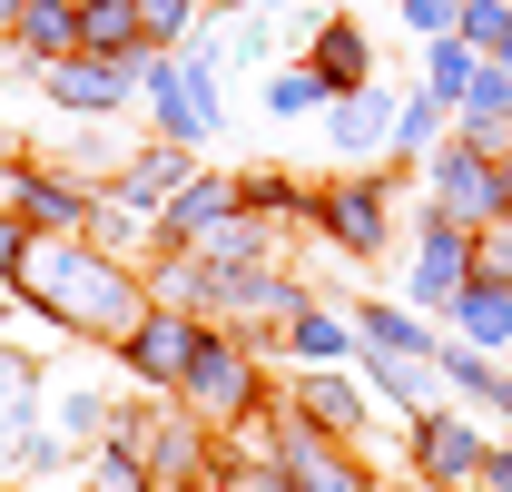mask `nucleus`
Here are the masks:
<instances>
[{
	"label": "nucleus",
	"instance_id": "f03ea898",
	"mask_svg": "<svg viewBox=\"0 0 512 492\" xmlns=\"http://www.w3.org/2000/svg\"><path fill=\"white\" fill-rule=\"evenodd\" d=\"M217 433L197 424L178 394H128L109 433L89 443V483L99 492H148V483H207Z\"/></svg>",
	"mask_w": 512,
	"mask_h": 492
},
{
	"label": "nucleus",
	"instance_id": "b1692460",
	"mask_svg": "<svg viewBox=\"0 0 512 492\" xmlns=\"http://www.w3.org/2000/svg\"><path fill=\"white\" fill-rule=\"evenodd\" d=\"M325 89L316 79V60H286V69H266V119H325Z\"/></svg>",
	"mask_w": 512,
	"mask_h": 492
},
{
	"label": "nucleus",
	"instance_id": "6ab92c4d",
	"mask_svg": "<svg viewBox=\"0 0 512 492\" xmlns=\"http://www.w3.org/2000/svg\"><path fill=\"white\" fill-rule=\"evenodd\" d=\"M286 355L296 365H355V315H335V306L306 296V306L286 315Z\"/></svg>",
	"mask_w": 512,
	"mask_h": 492
},
{
	"label": "nucleus",
	"instance_id": "ddd939ff",
	"mask_svg": "<svg viewBox=\"0 0 512 492\" xmlns=\"http://www.w3.org/2000/svg\"><path fill=\"white\" fill-rule=\"evenodd\" d=\"M188 178H197V148H178V138H138L119 168H109V197H128V207H148V217H158Z\"/></svg>",
	"mask_w": 512,
	"mask_h": 492
},
{
	"label": "nucleus",
	"instance_id": "cd10ccee",
	"mask_svg": "<svg viewBox=\"0 0 512 492\" xmlns=\"http://www.w3.org/2000/svg\"><path fill=\"white\" fill-rule=\"evenodd\" d=\"M138 30H148V50H178L197 30V0H138Z\"/></svg>",
	"mask_w": 512,
	"mask_h": 492
},
{
	"label": "nucleus",
	"instance_id": "c756f323",
	"mask_svg": "<svg viewBox=\"0 0 512 492\" xmlns=\"http://www.w3.org/2000/svg\"><path fill=\"white\" fill-rule=\"evenodd\" d=\"M473 266L483 276H512V217H483L473 227Z\"/></svg>",
	"mask_w": 512,
	"mask_h": 492
},
{
	"label": "nucleus",
	"instance_id": "4be33fe9",
	"mask_svg": "<svg viewBox=\"0 0 512 492\" xmlns=\"http://www.w3.org/2000/svg\"><path fill=\"white\" fill-rule=\"evenodd\" d=\"M355 345H375V355H434V325L404 306H384V296H365L355 306Z\"/></svg>",
	"mask_w": 512,
	"mask_h": 492
},
{
	"label": "nucleus",
	"instance_id": "f8f14e48",
	"mask_svg": "<svg viewBox=\"0 0 512 492\" xmlns=\"http://www.w3.org/2000/svg\"><path fill=\"white\" fill-rule=\"evenodd\" d=\"M286 404H296L316 433H345V443L375 433V394H365V374H345V365H306L296 384H286Z\"/></svg>",
	"mask_w": 512,
	"mask_h": 492
},
{
	"label": "nucleus",
	"instance_id": "1a4fd4ad",
	"mask_svg": "<svg viewBox=\"0 0 512 492\" xmlns=\"http://www.w3.org/2000/svg\"><path fill=\"white\" fill-rule=\"evenodd\" d=\"M316 237H335L345 256H384L394 246V187L384 178H335V187H316Z\"/></svg>",
	"mask_w": 512,
	"mask_h": 492
},
{
	"label": "nucleus",
	"instance_id": "2eb2a0df",
	"mask_svg": "<svg viewBox=\"0 0 512 492\" xmlns=\"http://www.w3.org/2000/svg\"><path fill=\"white\" fill-rule=\"evenodd\" d=\"M20 69H50V60H69L79 50V0H20L10 10V40H0Z\"/></svg>",
	"mask_w": 512,
	"mask_h": 492
},
{
	"label": "nucleus",
	"instance_id": "393cba45",
	"mask_svg": "<svg viewBox=\"0 0 512 492\" xmlns=\"http://www.w3.org/2000/svg\"><path fill=\"white\" fill-rule=\"evenodd\" d=\"M453 30H463L493 69H512V0H463V10H453Z\"/></svg>",
	"mask_w": 512,
	"mask_h": 492
},
{
	"label": "nucleus",
	"instance_id": "bb28decb",
	"mask_svg": "<svg viewBox=\"0 0 512 492\" xmlns=\"http://www.w3.org/2000/svg\"><path fill=\"white\" fill-rule=\"evenodd\" d=\"M207 492H296L276 473V453H217L207 463Z\"/></svg>",
	"mask_w": 512,
	"mask_h": 492
},
{
	"label": "nucleus",
	"instance_id": "aec40b11",
	"mask_svg": "<svg viewBox=\"0 0 512 492\" xmlns=\"http://www.w3.org/2000/svg\"><path fill=\"white\" fill-rule=\"evenodd\" d=\"M10 473H20V492H50V483H79V443L50 424H20V443H10Z\"/></svg>",
	"mask_w": 512,
	"mask_h": 492
},
{
	"label": "nucleus",
	"instance_id": "dca6fc26",
	"mask_svg": "<svg viewBox=\"0 0 512 492\" xmlns=\"http://www.w3.org/2000/svg\"><path fill=\"white\" fill-rule=\"evenodd\" d=\"M453 335H463V345H483V355H503L512 345V276H483V266H473V276H463V296H453Z\"/></svg>",
	"mask_w": 512,
	"mask_h": 492
},
{
	"label": "nucleus",
	"instance_id": "f704fd0d",
	"mask_svg": "<svg viewBox=\"0 0 512 492\" xmlns=\"http://www.w3.org/2000/svg\"><path fill=\"white\" fill-rule=\"evenodd\" d=\"M10 10H20V0H0V40H10Z\"/></svg>",
	"mask_w": 512,
	"mask_h": 492
},
{
	"label": "nucleus",
	"instance_id": "5701e85b",
	"mask_svg": "<svg viewBox=\"0 0 512 492\" xmlns=\"http://www.w3.org/2000/svg\"><path fill=\"white\" fill-rule=\"evenodd\" d=\"M444 138H453V99H434V89L394 99V158H424V148H444Z\"/></svg>",
	"mask_w": 512,
	"mask_h": 492
},
{
	"label": "nucleus",
	"instance_id": "9b49d317",
	"mask_svg": "<svg viewBox=\"0 0 512 492\" xmlns=\"http://www.w3.org/2000/svg\"><path fill=\"white\" fill-rule=\"evenodd\" d=\"M138 109H148V138H178V148L217 138L207 109H197V89H188V69H178V50H138Z\"/></svg>",
	"mask_w": 512,
	"mask_h": 492
},
{
	"label": "nucleus",
	"instance_id": "7c9ffc66",
	"mask_svg": "<svg viewBox=\"0 0 512 492\" xmlns=\"http://www.w3.org/2000/svg\"><path fill=\"white\" fill-rule=\"evenodd\" d=\"M394 10H404V30H424V40H434V30H453V10H463V0H394Z\"/></svg>",
	"mask_w": 512,
	"mask_h": 492
},
{
	"label": "nucleus",
	"instance_id": "a878e982",
	"mask_svg": "<svg viewBox=\"0 0 512 492\" xmlns=\"http://www.w3.org/2000/svg\"><path fill=\"white\" fill-rule=\"evenodd\" d=\"M109 414H119V404H109V394H89V384H69V394H50V433H69L79 453H89V443L109 433Z\"/></svg>",
	"mask_w": 512,
	"mask_h": 492
},
{
	"label": "nucleus",
	"instance_id": "39448f33",
	"mask_svg": "<svg viewBox=\"0 0 512 492\" xmlns=\"http://www.w3.org/2000/svg\"><path fill=\"white\" fill-rule=\"evenodd\" d=\"M483 443H493V433L473 424V414L424 404V414H414V443H404V463H414V483H424V492H483Z\"/></svg>",
	"mask_w": 512,
	"mask_h": 492
},
{
	"label": "nucleus",
	"instance_id": "423d86ee",
	"mask_svg": "<svg viewBox=\"0 0 512 492\" xmlns=\"http://www.w3.org/2000/svg\"><path fill=\"white\" fill-rule=\"evenodd\" d=\"M197 335H207V325H197L188 306H158V296H148V315L128 325V335H119V345H109V355H119V365H128V384H138V394H168V384L188 374Z\"/></svg>",
	"mask_w": 512,
	"mask_h": 492
},
{
	"label": "nucleus",
	"instance_id": "0eeeda50",
	"mask_svg": "<svg viewBox=\"0 0 512 492\" xmlns=\"http://www.w3.org/2000/svg\"><path fill=\"white\" fill-rule=\"evenodd\" d=\"M0 207H20L40 237H89V207H99V178H60L50 158H20L0 178Z\"/></svg>",
	"mask_w": 512,
	"mask_h": 492
},
{
	"label": "nucleus",
	"instance_id": "7ed1b4c3",
	"mask_svg": "<svg viewBox=\"0 0 512 492\" xmlns=\"http://www.w3.org/2000/svg\"><path fill=\"white\" fill-rule=\"evenodd\" d=\"M168 394H178V404H188L207 433H237L256 404L276 394V384H266V365H256V335H237V325H207V335H197V355H188V374H178Z\"/></svg>",
	"mask_w": 512,
	"mask_h": 492
},
{
	"label": "nucleus",
	"instance_id": "6e6552de",
	"mask_svg": "<svg viewBox=\"0 0 512 492\" xmlns=\"http://www.w3.org/2000/svg\"><path fill=\"white\" fill-rule=\"evenodd\" d=\"M30 79H40V99H50L60 119H119L128 99H138V60H89V50L30 69Z\"/></svg>",
	"mask_w": 512,
	"mask_h": 492
},
{
	"label": "nucleus",
	"instance_id": "c9c22d12",
	"mask_svg": "<svg viewBox=\"0 0 512 492\" xmlns=\"http://www.w3.org/2000/svg\"><path fill=\"white\" fill-rule=\"evenodd\" d=\"M0 315H10V286H0Z\"/></svg>",
	"mask_w": 512,
	"mask_h": 492
},
{
	"label": "nucleus",
	"instance_id": "f3484780",
	"mask_svg": "<svg viewBox=\"0 0 512 492\" xmlns=\"http://www.w3.org/2000/svg\"><path fill=\"white\" fill-rule=\"evenodd\" d=\"M355 374H365V394L375 404H404V414H424L434 404V355H375V345H355Z\"/></svg>",
	"mask_w": 512,
	"mask_h": 492
},
{
	"label": "nucleus",
	"instance_id": "20e7f679",
	"mask_svg": "<svg viewBox=\"0 0 512 492\" xmlns=\"http://www.w3.org/2000/svg\"><path fill=\"white\" fill-rule=\"evenodd\" d=\"M424 197L444 207L453 227H483V217H512V197H503V158H493V148H473L463 128H453L444 148H424Z\"/></svg>",
	"mask_w": 512,
	"mask_h": 492
},
{
	"label": "nucleus",
	"instance_id": "4468645a",
	"mask_svg": "<svg viewBox=\"0 0 512 492\" xmlns=\"http://www.w3.org/2000/svg\"><path fill=\"white\" fill-rule=\"evenodd\" d=\"M325 148H335V158H375V148H394V89H384V79L335 89V99H325Z\"/></svg>",
	"mask_w": 512,
	"mask_h": 492
},
{
	"label": "nucleus",
	"instance_id": "412c9836",
	"mask_svg": "<svg viewBox=\"0 0 512 492\" xmlns=\"http://www.w3.org/2000/svg\"><path fill=\"white\" fill-rule=\"evenodd\" d=\"M79 50H89V60H138V50H148L138 0H79Z\"/></svg>",
	"mask_w": 512,
	"mask_h": 492
},
{
	"label": "nucleus",
	"instance_id": "a211bd4d",
	"mask_svg": "<svg viewBox=\"0 0 512 492\" xmlns=\"http://www.w3.org/2000/svg\"><path fill=\"white\" fill-rule=\"evenodd\" d=\"M306 60H316V79H325V89H365V79H375V40H365L345 10H335V20H316Z\"/></svg>",
	"mask_w": 512,
	"mask_h": 492
},
{
	"label": "nucleus",
	"instance_id": "72a5a7b5",
	"mask_svg": "<svg viewBox=\"0 0 512 492\" xmlns=\"http://www.w3.org/2000/svg\"><path fill=\"white\" fill-rule=\"evenodd\" d=\"M148 492H207V483H148Z\"/></svg>",
	"mask_w": 512,
	"mask_h": 492
},
{
	"label": "nucleus",
	"instance_id": "473e14b6",
	"mask_svg": "<svg viewBox=\"0 0 512 492\" xmlns=\"http://www.w3.org/2000/svg\"><path fill=\"white\" fill-rule=\"evenodd\" d=\"M20 158H30V148H20V138H10V128H0V178H10V168H20Z\"/></svg>",
	"mask_w": 512,
	"mask_h": 492
},
{
	"label": "nucleus",
	"instance_id": "f257e3e1",
	"mask_svg": "<svg viewBox=\"0 0 512 492\" xmlns=\"http://www.w3.org/2000/svg\"><path fill=\"white\" fill-rule=\"evenodd\" d=\"M10 296L30 315H50L60 335H79V345H119L148 315V276L128 256H109V246H89V237H30V266H20Z\"/></svg>",
	"mask_w": 512,
	"mask_h": 492
},
{
	"label": "nucleus",
	"instance_id": "2f4dec72",
	"mask_svg": "<svg viewBox=\"0 0 512 492\" xmlns=\"http://www.w3.org/2000/svg\"><path fill=\"white\" fill-rule=\"evenodd\" d=\"M483 492H512V433L483 443Z\"/></svg>",
	"mask_w": 512,
	"mask_h": 492
},
{
	"label": "nucleus",
	"instance_id": "9d476101",
	"mask_svg": "<svg viewBox=\"0 0 512 492\" xmlns=\"http://www.w3.org/2000/svg\"><path fill=\"white\" fill-rule=\"evenodd\" d=\"M463 276H473V227H453L444 207L424 197V207H414V286H404V296L424 315H444L453 296H463Z\"/></svg>",
	"mask_w": 512,
	"mask_h": 492
},
{
	"label": "nucleus",
	"instance_id": "c85d7f7f",
	"mask_svg": "<svg viewBox=\"0 0 512 492\" xmlns=\"http://www.w3.org/2000/svg\"><path fill=\"white\" fill-rule=\"evenodd\" d=\"M30 237H40V227H30L20 207H0V286H20V266H30Z\"/></svg>",
	"mask_w": 512,
	"mask_h": 492
}]
</instances>
